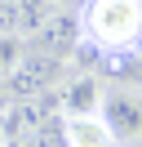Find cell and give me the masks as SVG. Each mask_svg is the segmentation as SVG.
I'll return each instance as SVG.
<instances>
[{
    "label": "cell",
    "instance_id": "9",
    "mask_svg": "<svg viewBox=\"0 0 142 147\" xmlns=\"http://www.w3.org/2000/svg\"><path fill=\"white\" fill-rule=\"evenodd\" d=\"M9 143V134H5V111H0V147Z\"/></svg>",
    "mask_w": 142,
    "mask_h": 147
},
{
    "label": "cell",
    "instance_id": "2",
    "mask_svg": "<svg viewBox=\"0 0 142 147\" xmlns=\"http://www.w3.org/2000/svg\"><path fill=\"white\" fill-rule=\"evenodd\" d=\"M98 116L111 129L115 147L142 143V85H111V89H102Z\"/></svg>",
    "mask_w": 142,
    "mask_h": 147
},
{
    "label": "cell",
    "instance_id": "6",
    "mask_svg": "<svg viewBox=\"0 0 142 147\" xmlns=\"http://www.w3.org/2000/svg\"><path fill=\"white\" fill-rule=\"evenodd\" d=\"M36 36H40V45L49 54H62V49H71V40H80V22H76L71 9H62V13H49L36 27Z\"/></svg>",
    "mask_w": 142,
    "mask_h": 147
},
{
    "label": "cell",
    "instance_id": "7",
    "mask_svg": "<svg viewBox=\"0 0 142 147\" xmlns=\"http://www.w3.org/2000/svg\"><path fill=\"white\" fill-rule=\"evenodd\" d=\"M27 58V40L18 31H0V85L18 71V63Z\"/></svg>",
    "mask_w": 142,
    "mask_h": 147
},
{
    "label": "cell",
    "instance_id": "4",
    "mask_svg": "<svg viewBox=\"0 0 142 147\" xmlns=\"http://www.w3.org/2000/svg\"><path fill=\"white\" fill-rule=\"evenodd\" d=\"M49 76H53V58H36V54H27L22 63H18V71L9 76L5 85H0V94H5V98H40L44 94V85H49Z\"/></svg>",
    "mask_w": 142,
    "mask_h": 147
},
{
    "label": "cell",
    "instance_id": "5",
    "mask_svg": "<svg viewBox=\"0 0 142 147\" xmlns=\"http://www.w3.org/2000/svg\"><path fill=\"white\" fill-rule=\"evenodd\" d=\"M62 147H115V138L102 125V116L89 111V116H62Z\"/></svg>",
    "mask_w": 142,
    "mask_h": 147
},
{
    "label": "cell",
    "instance_id": "1",
    "mask_svg": "<svg viewBox=\"0 0 142 147\" xmlns=\"http://www.w3.org/2000/svg\"><path fill=\"white\" fill-rule=\"evenodd\" d=\"M80 40L107 58L142 45V0H84L76 13Z\"/></svg>",
    "mask_w": 142,
    "mask_h": 147
},
{
    "label": "cell",
    "instance_id": "8",
    "mask_svg": "<svg viewBox=\"0 0 142 147\" xmlns=\"http://www.w3.org/2000/svg\"><path fill=\"white\" fill-rule=\"evenodd\" d=\"M40 5H44V9H49V13H62V9H71L76 0H40Z\"/></svg>",
    "mask_w": 142,
    "mask_h": 147
},
{
    "label": "cell",
    "instance_id": "3",
    "mask_svg": "<svg viewBox=\"0 0 142 147\" xmlns=\"http://www.w3.org/2000/svg\"><path fill=\"white\" fill-rule=\"evenodd\" d=\"M102 102V80L93 71H71L58 85V111L62 116H89Z\"/></svg>",
    "mask_w": 142,
    "mask_h": 147
}]
</instances>
